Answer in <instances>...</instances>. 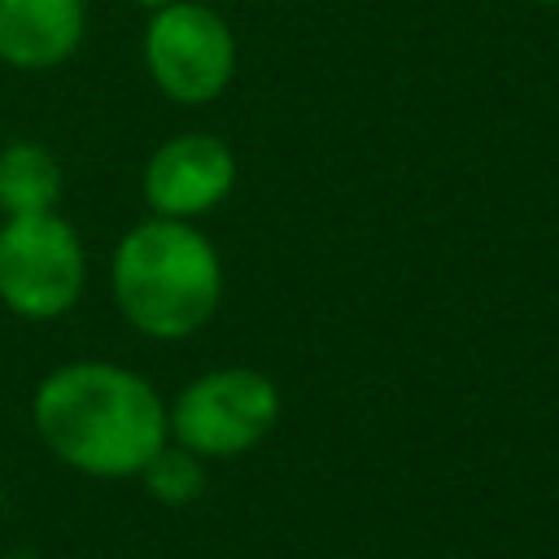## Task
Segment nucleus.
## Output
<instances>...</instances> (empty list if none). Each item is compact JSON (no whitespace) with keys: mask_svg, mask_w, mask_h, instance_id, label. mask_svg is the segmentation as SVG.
<instances>
[{"mask_svg":"<svg viewBox=\"0 0 559 559\" xmlns=\"http://www.w3.org/2000/svg\"><path fill=\"white\" fill-rule=\"evenodd\" d=\"M140 476H144L148 493H153V498H162L166 507H183V502H192V498L201 493V485H205L197 454H192V450H183V445H175V450H170V445H162V450L148 459V467H144Z\"/></svg>","mask_w":559,"mask_h":559,"instance_id":"9","label":"nucleus"},{"mask_svg":"<svg viewBox=\"0 0 559 559\" xmlns=\"http://www.w3.org/2000/svg\"><path fill=\"white\" fill-rule=\"evenodd\" d=\"M109 284L122 319L157 341H183L210 323L223 297V266L214 245L188 218L135 223L109 262Z\"/></svg>","mask_w":559,"mask_h":559,"instance_id":"2","label":"nucleus"},{"mask_svg":"<svg viewBox=\"0 0 559 559\" xmlns=\"http://www.w3.org/2000/svg\"><path fill=\"white\" fill-rule=\"evenodd\" d=\"M83 0H0V61L17 70H48L83 44Z\"/></svg>","mask_w":559,"mask_h":559,"instance_id":"7","label":"nucleus"},{"mask_svg":"<svg viewBox=\"0 0 559 559\" xmlns=\"http://www.w3.org/2000/svg\"><path fill=\"white\" fill-rule=\"evenodd\" d=\"M236 183L231 148L218 135L188 131L166 140L144 166V201L162 218H197L214 210Z\"/></svg>","mask_w":559,"mask_h":559,"instance_id":"6","label":"nucleus"},{"mask_svg":"<svg viewBox=\"0 0 559 559\" xmlns=\"http://www.w3.org/2000/svg\"><path fill=\"white\" fill-rule=\"evenodd\" d=\"M35 432L74 472L140 476L166 445L170 424L157 389L114 362H66L31 402Z\"/></svg>","mask_w":559,"mask_h":559,"instance_id":"1","label":"nucleus"},{"mask_svg":"<svg viewBox=\"0 0 559 559\" xmlns=\"http://www.w3.org/2000/svg\"><path fill=\"white\" fill-rule=\"evenodd\" d=\"M87 280L83 245L66 218L13 214L0 227V301L22 319L66 314Z\"/></svg>","mask_w":559,"mask_h":559,"instance_id":"4","label":"nucleus"},{"mask_svg":"<svg viewBox=\"0 0 559 559\" xmlns=\"http://www.w3.org/2000/svg\"><path fill=\"white\" fill-rule=\"evenodd\" d=\"M144 9H166V4H175V0H140Z\"/></svg>","mask_w":559,"mask_h":559,"instance_id":"10","label":"nucleus"},{"mask_svg":"<svg viewBox=\"0 0 559 559\" xmlns=\"http://www.w3.org/2000/svg\"><path fill=\"white\" fill-rule=\"evenodd\" d=\"M280 419L275 384L253 367H218L197 376L166 411L170 437L197 459L253 450Z\"/></svg>","mask_w":559,"mask_h":559,"instance_id":"3","label":"nucleus"},{"mask_svg":"<svg viewBox=\"0 0 559 559\" xmlns=\"http://www.w3.org/2000/svg\"><path fill=\"white\" fill-rule=\"evenodd\" d=\"M144 66L162 96L179 105H210L236 74V39L210 4L175 0L153 9L144 26Z\"/></svg>","mask_w":559,"mask_h":559,"instance_id":"5","label":"nucleus"},{"mask_svg":"<svg viewBox=\"0 0 559 559\" xmlns=\"http://www.w3.org/2000/svg\"><path fill=\"white\" fill-rule=\"evenodd\" d=\"M542 4H559V0H542Z\"/></svg>","mask_w":559,"mask_h":559,"instance_id":"11","label":"nucleus"},{"mask_svg":"<svg viewBox=\"0 0 559 559\" xmlns=\"http://www.w3.org/2000/svg\"><path fill=\"white\" fill-rule=\"evenodd\" d=\"M61 197V166L39 144H9L0 148V210L13 214H44Z\"/></svg>","mask_w":559,"mask_h":559,"instance_id":"8","label":"nucleus"}]
</instances>
